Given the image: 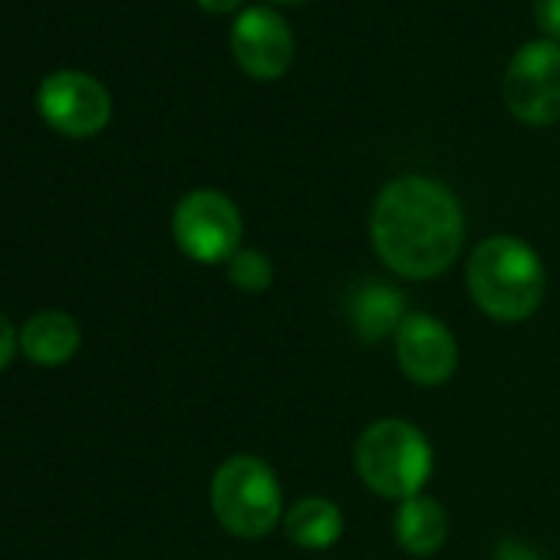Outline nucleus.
Returning <instances> with one entry per match:
<instances>
[{
  "mask_svg": "<svg viewBox=\"0 0 560 560\" xmlns=\"http://www.w3.org/2000/svg\"><path fill=\"white\" fill-rule=\"evenodd\" d=\"M294 31L270 8H247L231 24V54L241 73L270 83L280 80L294 63Z\"/></svg>",
  "mask_w": 560,
  "mask_h": 560,
  "instance_id": "obj_9",
  "label": "nucleus"
},
{
  "mask_svg": "<svg viewBox=\"0 0 560 560\" xmlns=\"http://www.w3.org/2000/svg\"><path fill=\"white\" fill-rule=\"evenodd\" d=\"M172 237L198 264H228L244 241L241 208L218 188H195L172 211Z\"/></svg>",
  "mask_w": 560,
  "mask_h": 560,
  "instance_id": "obj_5",
  "label": "nucleus"
},
{
  "mask_svg": "<svg viewBox=\"0 0 560 560\" xmlns=\"http://www.w3.org/2000/svg\"><path fill=\"white\" fill-rule=\"evenodd\" d=\"M280 527H284L291 544H298L304 550H330L343 537L347 517H343V511H340V504L334 498L307 494V498H298L284 511Z\"/></svg>",
  "mask_w": 560,
  "mask_h": 560,
  "instance_id": "obj_12",
  "label": "nucleus"
},
{
  "mask_svg": "<svg viewBox=\"0 0 560 560\" xmlns=\"http://www.w3.org/2000/svg\"><path fill=\"white\" fill-rule=\"evenodd\" d=\"M18 347H21V334L14 330V324H11L4 314H0V373H4V370L11 366Z\"/></svg>",
  "mask_w": 560,
  "mask_h": 560,
  "instance_id": "obj_16",
  "label": "nucleus"
},
{
  "mask_svg": "<svg viewBox=\"0 0 560 560\" xmlns=\"http://www.w3.org/2000/svg\"><path fill=\"white\" fill-rule=\"evenodd\" d=\"M370 244L402 280L442 277L465 247L462 201L429 175H399L370 208Z\"/></svg>",
  "mask_w": 560,
  "mask_h": 560,
  "instance_id": "obj_1",
  "label": "nucleus"
},
{
  "mask_svg": "<svg viewBox=\"0 0 560 560\" xmlns=\"http://www.w3.org/2000/svg\"><path fill=\"white\" fill-rule=\"evenodd\" d=\"M198 8H205L208 14H231L241 8V0H198Z\"/></svg>",
  "mask_w": 560,
  "mask_h": 560,
  "instance_id": "obj_17",
  "label": "nucleus"
},
{
  "mask_svg": "<svg viewBox=\"0 0 560 560\" xmlns=\"http://www.w3.org/2000/svg\"><path fill=\"white\" fill-rule=\"evenodd\" d=\"M534 24L544 40L560 44V0H534Z\"/></svg>",
  "mask_w": 560,
  "mask_h": 560,
  "instance_id": "obj_15",
  "label": "nucleus"
},
{
  "mask_svg": "<svg viewBox=\"0 0 560 560\" xmlns=\"http://www.w3.org/2000/svg\"><path fill=\"white\" fill-rule=\"evenodd\" d=\"M393 537L409 557H435L448 540V511L432 494H416L396 504Z\"/></svg>",
  "mask_w": 560,
  "mask_h": 560,
  "instance_id": "obj_11",
  "label": "nucleus"
},
{
  "mask_svg": "<svg viewBox=\"0 0 560 560\" xmlns=\"http://www.w3.org/2000/svg\"><path fill=\"white\" fill-rule=\"evenodd\" d=\"M465 288L471 304L494 324L530 320L547 294L540 254L517 234H491L478 241L465 260Z\"/></svg>",
  "mask_w": 560,
  "mask_h": 560,
  "instance_id": "obj_2",
  "label": "nucleus"
},
{
  "mask_svg": "<svg viewBox=\"0 0 560 560\" xmlns=\"http://www.w3.org/2000/svg\"><path fill=\"white\" fill-rule=\"evenodd\" d=\"M37 113L44 122L70 139H90L106 129L113 116V100L96 77L60 70L47 77L37 90Z\"/></svg>",
  "mask_w": 560,
  "mask_h": 560,
  "instance_id": "obj_7",
  "label": "nucleus"
},
{
  "mask_svg": "<svg viewBox=\"0 0 560 560\" xmlns=\"http://www.w3.org/2000/svg\"><path fill=\"white\" fill-rule=\"evenodd\" d=\"M80 327L63 311H40L21 327V353L37 366H63L80 350Z\"/></svg>",
  "mask_w": 560,
  "mask_h": 560,
  "instance_id": "obj_13",
  "label": "nucleus"
},
{
  "mask_svg": "<svg viewBox=\"0 0 560 560\" xmlns=\"http://www.w3.org/2000/svg\"><path fill=\"white\" fill-rule=\"evenodd\" d=\"M393 353L399 373L422 389L445 386L458 370V340L435 314L409 311L393 337Z\"/></svg>",
  "mask_w": 560,
  "mask_h": 560,
  "instance_id": "obj_8",
  "label": "nucleus"
},
{
  "mask_svg": "<svg viewBox=\"0 0 560 560\" xmlns=\"http://www.w3.org/2000/svg\"><path fill=\"white\" fill-rule=\"evenodd\" d=\"M508 113L534 129L560 122V44L530 40L524 44L501 80Z\"/></svg>",
  "mask_w": 560,
  "mask_h": 560,
  "instance_id": "obj_6",
  "label": "nucleus"
},
{
  "mask_svg": "<svg viewBox=\"0 0 560 560\" xmlns=\"http://www.w3.org/2000/svg\"><path fill=\"white\" fill-rule=\"evenodd\" d=\"M409 317L406 294L396 284H386L380 277H363L347 291V320L350 330L363 343H383L396 337L402 320Z\"/></svg>",
  "mask_w": 560,
  "mask_h": 560,
  "instance_id": "obj_10",
  "label": "nucleus"
},
{
  "mask_svg": "<svg viewBox=\"0 0 560 560\" xmlns=\"http://www.w3.org/2000/svg\"><path fill=\"white\" fill-rule=\"evenodd\" d=\"M353 468L373 494L386 501H406L425 491L435 468V452L416 422L386 416L357 435Z\"/></svg>",
  "mask_w": 560,
  "mask_h": 560,
  "instance_id": "obj_3",
  "label": "nucleus"
},
{
  "mask_svg": "<svg viewBox=\"0 0 560 560\" xmlns=\"http://www.w3.org/2000/svg\"><path fill=\"white\" fill-rule=\"evenodd\" d=\"M211 514L214 521L241 540L267 537L284 521V488L273 465L260 455H231L211 475Z\"/></svg>",
  "mask_w": 560,
  "mask_h": 560,
  "instance_id": "obj_4",
  "label": "nucleus"
},
{
  "mask_svg": "<svg viewBox=\"0 0 560 560\" xmlns=\"http://www.w3.org/2000/svg\"><path fill=\"white\" fill-rule=\"evenodd\" d=\"M273 4H301V0H273Z\"/></svg>",
  "mask_w": 560,
  "mask_h": 560,
  "instance_id": "obj_18",
  "label": "nucleus"
},
{
  "mask_svg": "<svg viewBox=\"0 0 560 560\" xmlns=\"http://www.w3.org/2000/svg\"><path fill=\"white\" fill-rule=\"evenodd\" d=\"M224 270H228L231 288L241 291V294H250V298L264 294L273 284V260L264 250H257V247H241L224 264Z\"/></svg>",
  "mask_w": 560,
  "mask_h": 560,
  "instance_id": "obj_14",
  "label": "nucleus"
}]
</instances>
